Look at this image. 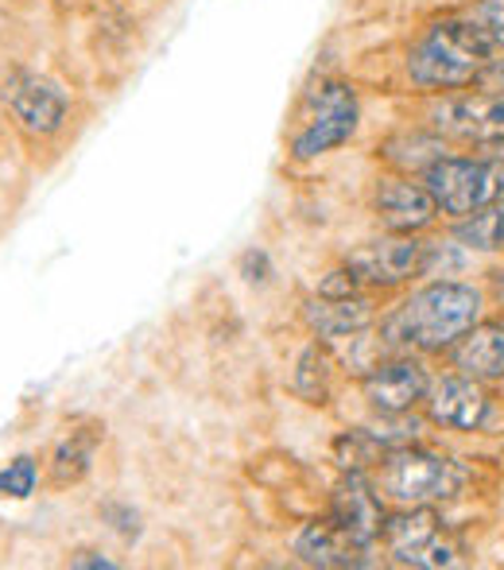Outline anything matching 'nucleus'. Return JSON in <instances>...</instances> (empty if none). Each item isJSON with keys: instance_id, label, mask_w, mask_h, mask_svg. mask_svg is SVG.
<instances>
[{"instance_id": "f257e3e1", "label": "nucleus", "mask_w": 504, "mask_h": 570, "mask_svg": "<svg viewBox=\"0 0 504 570\" xmlns=\"http://www.w3.org/2000/svg\"><path fill=\"white\" fill-rule=\"evenodd\" d=\"M482 287L466 279H431L384 315L381 345L388 353H419V357L451 353V345L474 323H482Z\"/></svg>"}, {"instance_id": "f03ea898", "label": "nucleus", "mask_w": 504, "mask_h": 570, "mask_svg": "<svg viewBox=\"0 0 504 570\" xmlns=\"http://www.w3.org/2000/svg\"><path fill=\"white\" fill-rule=\"evenodd\" d=\"M493 55H497V47L477 31L470 16H443V20H431L407 43L404 75L423 94L470 90L482 82Z\"/></svg>"}, {"instance_id": "7ed1b4c3", "label": "nucleus", "mask_w": 504, "mask_h": 570, "mask_svg": "<svg viewBox=\"0 0 504 570\" xmlns=\"http://www.w3.org/2000/svg\"><path fill=\"white\" fill-rule=\"evenodd\" d=\"M373 485L384 501H392L396 509H415V504H451L466 493L470 470L451 454L427 451L419 443L392 446L381 454V462L369 470Z\"/></svg>"}, {"instance_id": "20e7f679", "label": "nucleus", "mask_w": 504, "mask_h": 570, "mask_svg": "<svg viewBox=\"0 0 504 570\" xmlns=\"http://www.w3.org/2000/svg\"><path fill=\"white\" fill-rule=\"evenodd\" d=\"M419 179L427 183L431 198H435L438 218L462 222L504 198V156H454V151H446Z\"/></svg>"}, {"instance_id": "39448f33", "label": "nucleus", "mask_w": 504, "mask_h": 570, "mask_svg": "<svg viewBox=\"0 0 504 570\" xmlns=\"http://www.w3.org/2000/svg\"><path fill=\"white\" fill-rule=\"evenodd\" d=\"M427 128L451 148H493L504 140V94L485 86L438 94L427 106Z\"/></svg>"}, {"instance_id": "423d86ee", "label": "nucleus", "mask_w": 504, "mask_h": 570, "mask_svg": "<svg viewBox=\"0 0 504 570\" xmlns=\"http://www.w3.org/2000/svg\"><path fill=\"white\" fill-rule=\"evenodd\" d=\"M381 543L396 567L438 570L458 563V543H454L446 520L431 504L388 512L381 528Z\"/></svg>"}, {"instance_id": "0eeeda50", "label": "nucleus", "mask_w": 504, "mask_h": 570, "mask_svg": "<svg viewBox=\"0 0 504 570\" xmlns=\"http://www.w3.org/2000/svg\"><path fill=\"white\" fill-rule=\"evenodd\" d=\"M357 120H362V106L349 82H323L310 90L307 114H303L299 128L291 136V156L295 159H318L326 151L342 148L354 140Z\"/></svg>"}, {"instance_id": "6e6552de", "label": "nucleus", "mask_w": 504, "mask_h": 570, "mask_svg": "<svg viewBox=\"0 0 504 570\" xmlns=\"http://www.w3.org/2000/svg\"><path fill=\"white\" fill-rule=\"evenodd\" d=\"M423 264H427V240H419V233H384V237L362 240L346 256V268L369 292L412 284L415 276H423Z\"/></svg>"}, {"instance_id": "1a4fd4ad", "label": "nucleus", "mask_w": 504, "mask_h": 570, "mask_svg": "<svg viewBox=\"0 0 504 570\" xmlns=\"http://www.w3.org/2000/svg\"><path fill=\"white\" fill-rule=\"evenodd\" d=\"M431 373L419 353H392L384 361H373L362 376V396L381 420L392 415H412L427 400Z\"/></svg>"}, {"instance_id": "9d476101", "label": "nucleus", "mask_w": 504, "mask_h": 570, "mask_svg": "<svg viewBox=\"0 0 504 570\" xmlns=\"http://www.w3.org/2000/svg\"><path fill=\"white\" fill-rule=\"evenodd\" d=\"M427 420L443 431H458V435H474L490 423L493 415V396L485 392L482 381L466 373H446L438 381H431V392L423 400Z\"/></svg>"}, {"instance_id": "9b49d317", "label": "nucleus", "mask_w": 504, "mask_h": 570, "mask_svg": "<svg viewBox=\"0 0 504 570\" xmlns=\"http://www.w3.org/2000/svg\"><path fill=\"white\" fill-rule=\"evenodd\" d=\"M384 517H388V512H384V497L377 493L369 473L346 470V478H342L330 493V524L342 528L357 548L369 551L373 543L381 540Z\"/></svg>"}, {"instance_id": "f8f14e48", "label": "nucleus", "mask_w": 504, "mask_h": 570, "mask_svg": "<svg viewBox=\"0 0 504 570\" xmlns=\"http://www.w3.org/2000/svg\"><path fill=\"white\" fill-rule=\"evenodd\" d=\"M373 218L388 233H423L438 222V206L423 179L384 175L373 187Z\"/></svg>"}, {"instance_id": "ddd939ff", "label": "nucleus", "mask_w": 504, "mask_h": 570, "mask_svg": "<svg viewBox=\"0 0 504 570\" xmlns=\"http://www.w3.org/2000/svg\"><path fill=\"white\" fill-rule=\"evenodd\" d=\"M303 323L310 326L318 342L338 345L346 338H362L373 323H377V307L369 295H315L303 307Z\"/></svg>"}, {"instance_id": "4468645a", "label": "nucleus", "mask_w": 504, "mask_h": 570, "mask_svg": "<svg viewBox=\"0 0 504 570\" xmlns=\"http://www.w3.org/2000/svg\"><path fill=\"white\" fill-rule=\"evenodd\" d=\"M8 106H12L16 120H20L28 132L36 136H51L62 128V117H67V98L55 82L39 75H16L4 90Z\"/></svg>"}, {"instance_id": "2eb2a0df", "label": "nucleus", "mask_w": 504, "mask_h": 570, "mask_svg": "<svg viewBox=\"0 0 504 570\" xmlns=\"http://www.w3.org/2000/svg\"><path fill=\"white\" fill-rule=\"evenodd\" d=\"M446 357H451L454 373H466L482 384L504 381V323L501 318H482V323H474L451 345Z\"/></svg>"}, {"instance_id": "dca6fc26", "label": "nucleus", "mask_w": 504, "mask_h": 570, "mask_svg": "<svg viewBox=\"0 0 504 570\" xmlns=\"http://www.w3.org/2000/svg\"><path fill=\"white\" fill-rule=\"evenodd\" d=\"M295 556L303 559L307 567H323V570H334V567H365L369 563V551L357 548L342 528H334L330 520L326 524H307L299 535H295Z\"/></svg>"}, {"instance_id": "f3484780", "label": "nucleus", "mask_w": 504, "mask_h": 570, "mask_svg": "<svg viewBox=\"0 0 504 570\" xmlns=\"http://www.w3.org/2000/svg\"><path fill=\"white\" fill-rule=\"evenodd\" d=\"M451 151V144L438 132L423 128H407V132H396L381 144V159L392 167L396 175H423L435 159H443Z\"/></svg>"}, {"instance_id": "a211bd4d", "label": "nucleus", "mask_w": 504, "mask_h": 570, "mask_svg": "<svg viewBox=\"0 0 504 570\" xmlns=\"http://www.w3.org/2000/svg\"><path fill=\"white\" fill-rule=\"evenodd\" d=\"M291 389L299 392L307 404H326L334 389V357L326 350V342H315L299 353V365H295Z\"/></svg>"}, {"instance_id": "6ab92c4d", "label": "nucleus", "mask_w": 504, "mask_h": 570, "mask_svg": "<svg viewBox=\"0 0 504 570\" xmlns=\"http://www.w3.org/2000/svg\"><path fill=\"white\" fill-rule=\"evenodd\" d=\"M454 240L470 253H501L504 248V198L470 218L454 222Z\"/></svg>"}, {"instance_id": "aec40b11", "label": "nucleus", "mask_w": 504, "mask_h": 570, "mask_svg": "<svg viewBox=\"0 0 504 570\" xmlns=\"http://www.w3.org/2000/svg\"><path fill=\"white\" fill-rule=\"evenodd\" d=\"M98 428L90 431V435H82V431H67V435L59 439V446H55V481L59 485H67V481H78L86 478V470H90L93 462V451H98Z\"/></svg>"}, {"instance_id": "412c9836", "label": "nucleus", "mask_w": 504, "mask_h": 570, "mask_svg": "<svg viewBox=\"0 0 504 570\" xmlns=\"http://www.w3.org/2000/svg\"><path fill=\"white\" fill-rule=\"evenodd\" d=\"M36 458L20 454L16 462H8L4 470H0V497H12V501H23V497L36 493Z\"/></svg>"}, {"instance_id": "4be33fe9", "label": "nucleus", "mask_w": 504, "mask_h": 570, "mask_svg": "<svg viewBox=\"0 0 504 570\" xmlns=\"http://www.w3.org/2000/svg\"><path fill=\"white\" fill-rule=\"evenodd\" d=\"M466 16L477 23V31H482L497 51H504V0H474V4L466 8Z\"/></svg>"}, {"instance_id": "5701e85b", "label": "nucleus", "mask_w": 504, "mask_h": 570, "mask_svg": "<svg viewBox=\"0 0 504 570\" xmlns=\"http://www.w3.org/2000/svg\"><path fill=\"white\" fill-rule=\"evenodd\" d=\"M362 292V279L354 276L349 268H338L318 284V295H357Z\"/></svg>"}, {"instance_id": "b1692460", "label": "nucleus", "mask_w": 504, "mask_h": 570, "mask_svg": "<svg viewBox=\"0 0 504 570\" xmlns=\"http://www.w3.org/2000/svg\"><path fill=\"white\" fill-rule=\"evenodd\" d=\"M268 272H271L268 253H260V248H249V253L241 256V276L249 279V284H264V279H268Z\"/></svg>"}, {"instance_id": "393cba45", "label": "nucleus", "mask_w": 504, "mask_h": 570, "mask_svg": "<svg viewBox=\"0 0 504 570\" xmlns=\"http://www.w3.org/2000/svg\"><path fill=\"white\" fill-rule=\"evenodd\" d=\"M477 86H485V90H493V94H504V55H493V62L485 67Z\"/></svg>"}, {"instance_id": "a878e982", "label": "nucleus", "mask_w": 504, "mask_h": 570, "mask_svg": "<svg viewBox=\"0 0 504 570\" xmlns=\"http://www.w3.org/2000/svg\"><path fill=\"white\" fill-rule=\"evenodd\" d=\"M485 284H490V299H493V307L504 311V264H497V268L485 276Z\"/></svg>"}, {"instance_id": "bb28decb", "label": "nucleus", "mask_w": 504, "mask_h": 570, "mask_svg": "<svg viewBox=\"0 0 504 570\" xmlns=\"http://www.w3.org/2000/svg\"><path fill=\"white\" fill-rule=\"evenodd\" d=\"M70 567H101V570H109L113 563H109V559H101V556H93V551H82V556H70Z\"/></svg>"}]
</instances>
